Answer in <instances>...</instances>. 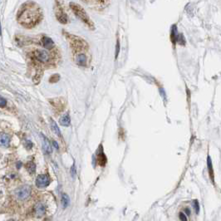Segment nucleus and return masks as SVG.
Returning a JSON list of instances; mask_svg holds the SVG:
<instances>
[{
    "mask_svg": "<svg viewBox=\"0 0 221 221\" xmlns=\"http://www.w3.org/2000/svg\"><path fill=\"white\" fill-rule=\"evenodd\" d=\"M43 13L38 5L32 1H27L21 5L17 14L19 24L27 28L38 25L42 20Z\"/></svg>",
    "mask_w": 221,
    "mask_h": 221,
    "instance_id": "obj_1",
    "label": "nucleus"
},
{
    "mask_svg": "<svg viewBox=\"0 0 221 221\" xmlns=\"http://www.w3.org/2000/svg\"><path fill=\"white\" fill-rule=\"evenodd\" d=\"M70 8L76 16L79 19H81L86 25H87L88 27L92 28V29L94 28V23L91 20L90 17L87 15V13H86V11L82 7H81L79 4H77L76 3H70Z\"/></svg>",
    "mask_w": 221,
    "mask_h": 221,
    "instance_id": "obj_2",
    "label": "nucleus"
},
{
    "mask_svg": "<svg viewBox=\"0 0 221 221\" xmlns=\"http://www.w3.org/2000/svg\"><path fill=\"white\" fill-rule=\"evenodd\" d=\"M55 15L58 18V20L61 23L65 24L67 22V16L63 10V8L62 7L61 4L59 3V1L57 0L56 1V5H55Z\"/></svg>",
    "mask_w": 221,
    "mask_h": 221,
    "instance_id": "obj_3",
    "label": "nucleus"
},
{
    "mask_svg": "<svg viewBox=\"0 0 221 221\" xmlns=\"http://www.w3.org/2000/svg\"><path fill=\"white\" fill-rule=\"evenodd\" d=\"M14 193H15V196L18 198V199L25 200L29 197V195L31 194V188L28 186H21L20 188L15 190Z\"/></svg>",
    "mask_w": 221,
    "mask_h": 221,
    "instance_id": "obj_4",
    "label": "nucleus"
},
{
    "mask_svg": "<svg viewBox=\"0 0 221 221\" xmlns=\"http://www.w3.org/2000/svg\"><path fill=\"white\" fill-rule=\"evenodd\" d=\"M32 55L37 61L43 62V63H46L50 60L49 53L47 52V50H44V49H36L32 53Z\"/></svg>",
    "mask_w": 221,
    "mask_h": 221,
    "instance_id": "obj_5",
    "label": "nucleus"
},
{
    "mask_svg": "<svg viewBox=\"0 0 221 221\" xmlns=\"http://www.w3.org/2000/svg\"><path fill=\"white\" fill-rule=\"evenodd\" d=\"M49 183H50V180L47 175H40L36 179V186L40 189L47 187L49 185Z\"/></svg>",
    "mask_w": 221,
    "mask_h": 221,
    "instance_id": "obj_6",
    "label": "nucleus"
},
{
    "mask_svg": "<svg viewBox=\"0 0 221 221\" xmlns=\"http://www.w3.org/2000/svg\"><path fill=\"white\" fill-rule=\"evenodd\" d=\"M41 43H42V45L43 46V48L45 49H48V50H51L54 47V43H53V40L47 36H43L41 38Z\"/></svg>",
    "mask_w": 221,
    "mask_h": 221,
    "instance_id": "obj_7",
    "label": "nucleus"
},
{
    "mask_svg": "<svg viewBox=\"0 0 221 221\" xmlns=\"http://www.w3.org/2000/svg\"><path fill=\"white\" fill-rule=\"evenodd\" d=\"M41 137H42V142H43V149L44 150V152L46 154H51L52 153V146H51L50 142L43 135H41Z\"/></svg>",
    "mask_w": 221,
    "mask_h": 221,
    "instance_id": "obj_8",
    "label": "nucleus"
},
{
    "mask_svg": "<svg viewBox=\"0 0 221 221\" xmlns=\"http://www.w3.org/2000/svg\"><path fill=\"white\" fill-rule=\"evenodd\" d=\"M75 61H76V62L78 64V65L84 66L87 65V56H86V54H85V53H78V54L76 56Z\"/></svg>",
    "mask_w": 221,
    "mask_h": 221,
    "instance_id": "obj_9",
    "label": "nucleus"
},
{
    "mask_svg": "<svg viewBox=\"0 0 221 221\" xmlns=\"http://www.w3.org/2000/svg\"><path fill=\"white\" fill-rule=\"evenodd\" d=\"M34 211L37 216H43L46 212V208H45L44 204L43 203H38L34 207Z\"/></svg>",
    "mask_w": 221,
    "mask_h": 221,
    "instance_id": "obj_10",
    "label": "nucleus"
},
{
    "mask_svg": "<svg viewBox=\"0 0 221 221\" xmlns=\"http://www.w3.org/2000/svg\"><path fill=\"white\" fill-rule=\"evenodd\" d=\"M70 116L68 114H65L64 116H62V117L59 120L60 124L63 126H68L70 125Z\"/></svg>",
    "mask_w": 221,
    "mask_h": 221,
    "instance_id": "obj_11",
    "label": "nucleus"
},
{
    "mask_svg": "<svg viewBox=\"0 0 221 221\" xmlns=\"http://www.w3.org/2000/svg\"><path fill=\"white\" fill-rule=\"evenodd\" d=\"M98 160L99 165H102V166L105 165V164L106 163V160H106V155L103 153L102 150H101V151H100V154H98Z\"/></svg>",
    "mask_w": 221,
    "mask_h": 221,
    "instance_id": "obj_12",
    "label": "nucleus"
},
{
    "mask_svg": "<svg viewBox=\"0 0 221 221\" xmlns=\"http://www.w3.org/2000/svg\"><path fill=\"white\" fill-rule=\"evenodd\" d=\"M70 204V198L69 196L66 194H62V205L63 208H66L68 207V205Z\"/></svg>",
    "mask_w": 221,
    "mask_h": 221,
    "instance_id": "obj_13",
    "label": "nucleus"
},
{
    "mask_svg": "<svg viewBox=\"0 0 221 221\" xmlns=\"http://www.w3.org/2000/svg\"><path fill=\"white\" fill-rule=\"evenodd\" d=\"M9 141H10V139H9V136L8 135H6V134H3L2 136H1V145L4 146H8L9 144Z\"/></svg>",
    "mask_w": 221,
    "mask_h": 221,
    "instance_id": "obj_14",
    "label": "nucleus"
},
{
    "mask_svg": "<svg viewBox=\"0 0 221 221\" xmlns=\"http://www.w3.org/2000/svg\"><path fill=\"white\" fill-rule=\"evenodd\" d=\"M51 127H52L53 131L56 133V135H57L58 136H62L61 131H60V129L58 128V125L56 124V122H55L54 121H51Z\"/></svg>",
    "mask_w": 221,
    "mask_h": 221,
    "instance_id": "obj_15",
    "label": "nucleus"
},
{
    "mask_svg": "<svg viewBox=\"0 0 221 221\" xmlns=\"http://www.w3.org/2000/svg\"><path fill=\"white\" fill-rule=\"evenodd\" d=\"M27 169V171L29 172V174H31V175H33L34 173H35V169H36V165L35 164L33 163V162H28V163L26 165Z\"/></svg>",
    "mask_w": 221,
    "mask_h": 221,
    "instance_id": "obj_16",
    "label": "nucleus"
},
{
    "mask_svg": "<svg viewBox=\"0 0 221 221\" xmlns=\"http://www.w3.org/2000/svg\"><path fill=\"white\" fill-rule=\"evenodd\" d=\"M42 76H43V72L38 71V72L36 73L34 77H33V82H34L35 84L39 83L40 81H41V78H42Z\"/></svg>",
    "mask_w": 221,
    "mask_h": 221,
    "instance_id": "obj_17",
    "label": "nucleus"
},
{
    "mask_svg": "<svg viewBox=\"0 0 221 221\" xmlns=\"http://www.w3.org/2000/svg\"><path fill=\"white\" fill-rule=\"evenodd\" d=\"M59 75H58V74H56V75H53L51 77V78L49 79V82H58V80H59Z\"/></svg>",
    "mask_w": 221,
    "mask_h": 221,
    "instance_id": "obj_18",
    "label": "nucleus"
},
{
    "mask_svg": "<svg viewBox=\"0 0 221 221\" xmlns=\"http://www.w3.org/2000/svg\"><path fill=\"white\" fill-rule=\"evenodd\" d=\"M208 166H209V173H210V176L212 178L213 180V169H212V165H211V160H210V158L208 157Z\"/></svg>",
    "mask_w": 221,
    "mask_h": 221,
    "instance_id": "obj_19",
    "label": "nucleus"
},
{
    "mask_svg": "<svg viewBox=\"0 0 221 221\" xmlns=\"http://www.w3.org/2000/svg\"><path fill=\"white\" fill-rule=\"evenodd\" d=\"M71 175H72V178H74V177L76 176V167H75V165H72V167Z\"/></svg>",
    "mask_w": 221,
    "mask_h": 221,
    "instance_id": "obj_20",
    "label": "nucleus"
},
{
    "mask_svg": "<svg viewBox=\"0 0 221 221\" xmlns=\"http://www.w3.org/2000/svg\"><path fill=\"white\" fill-rule=\"evenodd\" d=\"M119 51H120V43L119 41H117V43H116V58H117L118 54H119Z\"/></svg>",
    "mask_w": 221,
    "mask_h": 221,
    "instance_id": "obj_21",
    "label": "nucleus"
},
{
    "mask_svg": "<svg viewBox=\"0 0 221 221\" xmlns=\"http://www.w3.org/2000/svg\"><path fill=\"white\" fill-rule=\"evenodd\" d=\"M6 103H7V102H6V100H5L4 98H1V103H0L1 107H4V106L6 105Z\"/></svg>",
    "mask_w": 221,
    "mask_h": 221,
    "instance_id": "obj_22",
    "label": "nucleus"
},
{
    "mask_svg": "<svg viewBox=\"0 0 221 221\" xmlns=\"http://www.w3.org/2000/svg\"><path fill=\"white\" fill-rule=\"evenodd\" d=\"M32 142L30 141H27L26 142V147L27 149H28V150H30L32 148Z\"/></svg>",
    "mask_w": 221,
    "mask_h": 221,
    "instance_id": "obj_23",
    "label": "nucleus"
},
{
    "mask_svg": "<svg viewBox=\"0 0 221 221\" xmlns=\"http://www.w3.org/2000/svg\"><path fill=\"white\" fill-rule=\"evenodd\" d=\"M180 218H181V220H187V218H186V216L183 214V213H181V214H180Z\"/></svg>",
    "mask_w": 221,
    "mask_h": 221,
    "instance_id": "obj_24",
    "label": "nucleus"
},
{
    "mask_svg": "<svg viewBox=\"0 0 221 221\" xmlns=\"http://www.w3.org/2000/svg\"><path fill=\"white\" fill-rule=\"evenodd\" d=\"M195 209H196V212H199V204H198V202L197 201H195Z\"/></svg>",
    "mask_w": 221,
    "mask_h": 221,
    "instance_id": "obj_25",
    "label": "nucleus"
},
{
    "mask_svg": "<svg viewBox=\"0 0 221 221\" xmlns=\"http://www.w3.org/2000/svg\"><path fill=\"white\" fill-rule=\"evenodd\" d=\"M53 142V146H54V147H55V148H56V149H57V150H58V148H59V146H58V143H57V142H55V141H53V142Z\"/></svg>",
    "mask_w": 221,
    "mask_h": 221,
    "instance_id": "obj_26",
    "label": "nucleus"
},
{
    "mask_svg": "<svg viewBox=\"0 0 221 221\" xmlns=\"http://www.w3.org/2000/svg\"><path fill=\"white\" fill-rule=\"evenodd\" d=\"M18 168H19V167H21V162H18Z\"/></svg>",
    "mask_w": 221,
    "mask_h": 221,
    "instance_id": "obj_27",
    "label": "nucleus"
}]
</instances>
